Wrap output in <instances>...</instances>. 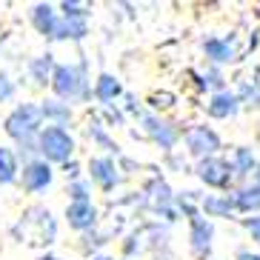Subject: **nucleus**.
I'll list each match as a JSON object with an SVG mask.
<instances>
[{
	"instance_id": "1",
	"label": "nucleus",
	"mask_w": 260,
	"mask_h": 260,
	"mask_svg": "<svg viewBox=\"0 0 260 260\" xmlns=\"http://www.w3.org/2000/svg\"><path fill=\"white\" fill-rule=\"evenodd\" d=\"M3 129L15 143H26V140H38L43 132V109L40 103H20L15 112L3 120Z\"/></svg>"
},
{
	"instance_id": "2",
	"label": "nucleus",
	"mask_w": 260,
	"mask_h": 260,
	"mask_svg": "<svg viewBox=\"0 0 260 260\" xmlns=\"http://www.w3.org/2000/svg\"><path fill=\"white\" fill-rule=\"evenodd\" d=\"M52 89L57 100L63 103H75L89 94V80H86V69L77 63H57L52 75Z\"/></svg>"
},
{
	"instance_id": "3",
	"label": "nucleus",
	"mask_w": 260,
	"mask_h": 260,
	"mask_svg": "<svg viewBox=\"0 0 260 260\" xmlns=\"http://www.w3.org/2000/svg\"><path fill=\"white\" fill-rule=\"evenodd\" d=\"M38 154L49 166L52 163H69L72 154H75V138L63 126H43V132L38 135Z\"/></svg>"
},
{
	"instance_id": "4",
	"label": "nucleus",
	"mask_w": 260,
	"mask_h": 260,
	"mask_svg": "<svg viewBox=\"0 0 260 260\" xmlns=\"http://www.w3.org/2000/svg\"><path fill=\"white\" fill-rule=\"evenodd\" d=\"M54 180V172L52 166H49L46 160H40V157H35V160L23 163V172H20V183H23V189L29 191V194H38V191L49 189Z\"/></svg>"
},
{
	"instance_id": "5",
	"label": "nucleus",
	"mask_w": 260,
	"mask_h": 260,
	"mask_svg": "<svg viewBox=\"0 0 260 260\" xmlns=\"http://www.w3.org/2000/svg\"><path fill=\"white\" fill-rule=\"evenodd\" d=\"M198 177L203 180L206 186H214V189H226L232 183V166L220 157H203L198 163Z\"/></svg>"
},
{
	"instance_id": "6",
	"label": "nucleus",
	"mask_w": 260,
	"mask_h": 260,
	"mask_svg": "<svg viewBox=\"0 0 260 260\" xmlns=\"http://www.w3.org/2000/svg\"><path fill=\"white\" fill-rule=\"evenodd\" d=\"M172 189H169L166 180H160V177H154L152 183L143 189V203L149 209H154V212L166 214L169 220H175V212H172Z\"/></svg>"
},
{
	"instance_id": "7",
	"label": "nucleus",
	"mask_w": 260,
	"mask_h": 260,
	"mask_svg": "<svg viewBox=\"0 0 260 260\" xmlns=\"http://www.w3.org/2000/svg\"><path fill=\"white\" fill-rule=\"evenodd\" d=\"M31 23H35V29H38L43 38L57 40L63 17L57 15V9H54L52 3H38V6H31Z\"/></svg>"
},
{
	"instance_id": "8",
	"label": "nucleus",
	"mask_w": 260,
	"mask_h": 260,
	"mask_svg": "<svg viewBox=\"0 0 260 260\" xmlns=\"http://www.w3.org/2000/svg\"><path fill=\"white\" fill-rule=\"evenodd\" d=\"M186 146H189V152L198 154V157H212V154L220 149V138H217L209 126H194V129L186 132Z\"/></svg>"
},
{
	"instance_id": "9",
	"label": "nucleus",
	"mask_w": 260,
	"mask_h": 260,
	"mask_svg": "<svg viewBox=\"0 0 260 260\" xmlns=\"http://www.w3.org/2000/svg\"><path fill=\"white\" fill-rule=\"evenodd\" d=\"M89 175H92V180L100 186V189H106V191H112L123 180L120 169L115 166L112 157H92V163H89Z\"/></svg>"
},
{
	"instance_id": "10",
	"label": "nucleus",
	"mask_w": 260,
	"mask_h": 260,
	"mask_svg": "<svg viewBox=\"0 0 260 260\" xmlns=\"http://www.w3.org/2000/svg\"><path fill=\"white\" fill-rule=\"evenodd\" d=\"M143 126H146V135L154 143H160V149H172L177 143V138H180V132L172 123L160 120V117H154V115H143Z\"/></svg>"
},
{
	"instance_id": "11",
	"label": "nucleus",
	"mask_w": 260,
	"mask_h": 260,
	"mask_svg": "<svg viewBox=\"0 0 260 260\" xmlns=\"http://www.w3.org/2000/svg\"><path fill=\"white\" fill-rule=\"evenodd\" d=\"M66 220H69L72 229L86 232L98 223V209H94V203H69L66 206Z\"/></svg>"
},
{
	"instance_id": "12",
	"label": "nucleus",
	"mask_w": 260,
	"mask_h": 260,
	"mask_svg": "<svg viewBox=\"0 0 260 260\" xmlns=\"http://www.w3.org/2000/svg\"><path fill=\"white\" fill-rule=\"evenodd\" d=\"M191 249H194V254H209V249H212V237H214V226L209 220H203V217H194L191 220Z\"/></svg>"
},
{
	"instance_id": "13",
	"label": "nucleus",
	"mask_w": 260,
	"mask_h": 260,
	"mask_svg": "<svg viewBox=\"0 0 260 260\" xmlns=\"http://www.w3.org/2000/svg\"><path fill=\"white\" fill-rule=\"evenodd\" d=\"M40 109H43V120H46L49 126H63V129H66V123L72 120V106L63 103V100H57V98L43 100Z\"/></svg>"
},
{
	"instance_id": "14",
	"label": "nucleus",
	"mask_w": 260,
	"mask_h": 260,
	"mask_svg": "<svg viewBox=\"0 0 260 260\" xmlns=\"http://www.w3.org/2000/svg\"><path fill=\"white\" fill-rule=\"evenodd\" d=\"M237 106H240V98H237L235 92L220 89V92L209 100V115L212 117H232L237 112Z\"/></svg>"
},
{
	"instance_id": "15",
	"label": "nucleus",
	"mask_w": 260,
	"mask_h": 260,
	"mask_svg": "<svg viewBox=\"0 0 260 260\" xmlns=\"http://www.w3.org/2000/svg\"><path fill=\"white\" fill-rule=\"evenodd\" d=\"M203 52H206L209 60L214 63H232L235 60V46H232V40L226 38H209L206 43H203Z\"/></svg>"
},
{
	"instance_id": "16",
	"label": "nucleus",
	"mask_w": 260,
	"mask_h": 260,
	"mask_svg": "<svg viewBox=\"0 0 260 260\" xmlns=\"http://www.w3.org/2000/svg\"><path fill=\"white\" fill-rule=\"evenodd\" d=\"M200 206H203L206 214H212V217H229L232 212H237L235 198H229V194H209V198L200 200Z\"/></svg>"
},
{
	"instance_id": "17",
	"label": "nucleus",
	"mask_w": 260,
	"mask_h": 260,
	"mask_svg": "<svg viewBox=\"0 0 260 260\" xmlns=\"http://www.w3.org/2000/svg\"><path fill=\"white\" fill-rule=\"evenodd\" d=\"M123 94V86L117 83L112 75H100L98 83H94V98L100 100V103H106V106H112L117 98Z\"/></svg>"
},
{
	"instance_id": "18",
	"label": "nucleus",
	"mask_w": 260,
	"mask_h": 260,
	"mask_svg": "<svg viewBox=\"0 0 260 260\" xmlns=\"http://www.w3.org/2000/svg\"><path fill=\"white\" fill-rule=\"evenodd\" d=\"M29 75L31 80L38 86H46L52 83V75H54V60H52V54H40V57H35V60H29Z\"/></svg>"
},
{
	"instance_id": "19",
	"label": "nucleus",
	"mask_w": 260,
	"mask_h": 260,
	"mask_svg": "<svg viewBox=\"0 0 260 260\" xmlns=\"http://www.w3.org/2000/svg\"><path fill=\"white\" fill-rule=\"evenodd\" d=\"M20 177V166H17V154L6 146H0V186L15 183Z\"/></svg>"
},
{
	"instance_id": "20",
	"label": "nucleus",
	"mask_w": 260,
	"mask_h": 260,
	"mask_svg": "<svg viewBox=\"0 0 260 260\" xmlns=\"http://www.w3.org/2000/svg\"><path fill=\"white\" fill-rule=\"evenodd\" d=\"M235 206L237 212H257L260 209V183L252 189H240L235 194Z\"/></svg>"
},
{
	"instance_id": "21",
	"label": "nucleus",
	"mask_w": 260,
	"mask_h": 260,
	"mask_svg": "<svg viewBox=\"0 0 260 260\" xmlns=\"http://www.w3.org/2000/svg\"><path fill=\"white\" fill-rule=\"evenodd\" d=\"M229 166H232V172H235V175H249V172L254 169V157H252V152H249V149H237Z\"/></svg>"
},
{
	"instance_id": "22",
	"label": "nucleus",
	"mask_w": 260,
	"mask_h": 260,
	"mask_svg": "<svg viewBox=\"0 0 260 260\" xmlns=\"http://www.w3.org/2000/svg\"><path fill=\"white\" fill-rule=\"evenodd\" d=\"M92 189H89V183L86 180H72L69 183V198H72V203H92Z\"/></svg>"
},
{
	"instance_id": "23",
	"label": "nucleus",
	"mask_w": 260,
	"mask_h": 260,
	"mask_svg": "<svg viewBox=\"0 0 260 260\" xmlns=\"http://www.w3.org/2000/svg\"><path fill=\"white\" fill-rule=\"evenodd\" d=\"M60 12H63V17H69V20H86V17H89L83 3H60Z\"/></svg>"
},
{
	"instance_id": "24",
	"label": "nucleus",
	"mask_w": 260,
	"mask_h": 260,
	"mask_svg": "<svg viewBox=\"0 0 260 260\" xmlns=\"http://www.w3.org/2000/svg\"><path fill=\"white\" fill-rule=\"evenodd\" d=\"M12 98H15V83L6 72H0V103H9Z\"/></svg>"
},
{
	"instance_id": "25",
	"label": "nucleus",
	"mask_w": 260,
	"mask_h": 260,
	"mask_svg": "<svg viewBox=\"0 0 260 260\" xmlns=\"http://www.w3.org/2000/svg\"><path fill=\"white\" fill-rule=\"evenodd\" d=\"M89 135H92V140H94V143L106 146V149H117V146H115V143H112V140L106 138V132L100 129V126H89Z\"/></svg>"
},
{
	"instance_id": "26",
	"label": "nucleus",
	"mask_w": 260,
	"mask_h": 260,
	"mask_svg": "<svg viewBox=\"0 0 260 260\" xmlns=\"http://www.w3.org/2000/svg\"><path fill=\"white\" fill-rule=\"evenodd\" d=\"M243 226H246V232L252 235V240H254V243H260V217H246V220H243Z\"/></svg>"
},
{
	"instance_id": "27",
	"label": "nucleus",
	"mask_w": 260,
	"mask_h": 260,
	"mask_svg": "<svg viewBox=\"0 0 260 260\" xmlns=\"http://www.w3.org/2000/svg\"><path fill=\"white\" fill-rule=\"evenodd\" d=\"M63 172H66V177L77 180V175H80V166H77L75 160H69V163H63Z\"/></svg>"
},
{
	"instance_id": "28",
	"label": "nucleus",
	"mask_w": 260,
	"mask_h": 260,
	"mask_svg": "<svg viewBox=\"0 0 260 260\" xmlns=\"http://www.w3.org/2000/svg\"><path fill=\"white\" fill-rule=\"evenodd\" d=\"M237 260H260V254H252V252H237Z\"/></svg>"
},
{
	"instance_id": "29",
	"label": "nucleus",
	"mask_w": 260,
	"mask_h": 260,
	"mask_svg": "<svg viewBox=\"0 0 260 260\" xmlns=\"http://www.w3.org/2000/svg\"><path fill=\"white\" fill-rule=\"evenodd\" d=\"M38 260H60V257H54V254H43V257H38Z\"/></svg>"
},
{
	"instance_id": "30",
	"label": "nucleus",
	"mask_w": 260,
	"mask_h": 260,
	"mask_svg": "<svg viewBox=\"0 0 260 260\" xmlns=\"http://www.w3.org/2000/svg\"><path fill=\"white\" fill-rule=\"evenodd\" d=\"M92 260H109V257H92Z\"/></svg>"
}]
</instances>
